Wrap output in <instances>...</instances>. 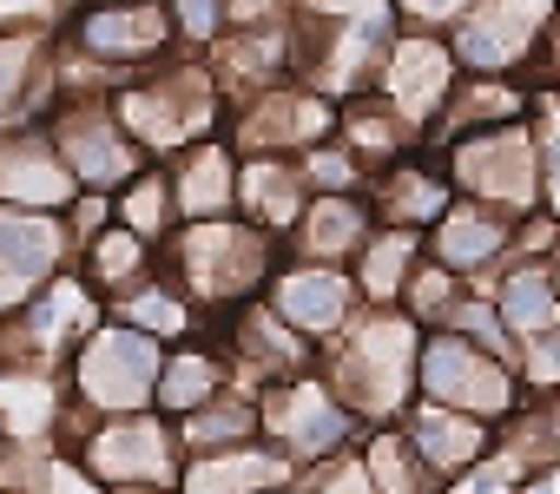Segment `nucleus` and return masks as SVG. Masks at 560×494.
I'll use <instances>...</instances> for the list:
<instances>
[{
	"mask_svg": "<svg viewBox=\"0 0 560 494\" xmlns=\"http://www.w3.org/2000/svg\"><path fill=\"white\" fill-rule=\"evenodd\" d=\"M402 21L396 0H298L291 40H298V86L324 93L330 106L376 86Z\"/></svg>",
	"mask_w": 560,
	"mask_h": 494,
	"instance_id": "f257e3e1",
	"label": "nucleus"
},
{
	"mask_svg": "<svg viewBox=\"0 0 560 494\" xmlns=\"http://www.w3.org/2000/svg\"><path fill=\"white\" fill-rule=\"evenodd\" d=\"M277 258H284V244L264 237L257 224L244 217H205V224H178L165 237V251H159V271L185 291V304L211 324L237 304H257Z\"/></svg>",
	"mask_w": 560,
	"mask_h": 494,
	"instance_id": "f03ea898",
	"label": "nucleus"
},
{
	"mask_svg": "<svg viewBox=\"0 0 560 494\" xmlns=\"http://www.w3.org/2000/svg\"><path fill=\"white\" fill-rule=\"evenodd\" d=\"M416 356L422 330L402 310H363L330 350H317V369L363 428H389L416 402Z\"/></svg>",
	"mask_w": 560,
	"mask_h": 494,
	"instance_id": "7ed1b4c3",
	"label": "nucleus"
},
{
	"mask_svg": "<svg viewBox=\"0 0 560 494\" xmlns=\"http://www.w3.org/2000/svg\"><path fill=\"white\" fill-rule=\"evenodd\" d=\"M113 113H119V126L132 132V145H139L152 165H165V158H178L185 145L218 139L231 106H224V93H218L205 54H172V60L132 73V80L113 93Z\"/></svg>",
	"mask_w": 560,
	"mask_h": 494,
	"instance_id": "20e7f679",
	"label": "nucleus"
},
{
	"mask_svg": "<svg viewBox=\"0 0 560 494\" xmlns=\"http://www.w3.org/2000/svg\"><path fill=\"white\" fill-rule=\"evenodd\" d=\"M165 369V343L139 337L132 324L106 317L60 369V402L80 409L86 422H113V415H145L152 389Z\"/></svg>",
	"mask_w": 560,
	"mask_h": 494,
	"instance_id": "39448f33",
	"label": "nucleus"
},
{
	"mask_svg": "<svg viewBox=\"0 0 560 494\" xmlns=\"http://www.w3.org/2000/svg\"><path fill=\"white\" fill-rule=\"evenodd\" d=\"M416 402H435V409L475 415L488 428H508L527 409V389H521L514 363L462 343L455 330H429L422 337V356H416Z\"/></svg>",
	"mask_w": 560,
	"mask_h": 494,
	"instance_id": "423d86ee",
	"label": "nucleus"
},
{
	"mask_svg": "<svg viewBox=\"0 0 560 494\" xmlns=\"http://www.w3.org/2000/svg\"><path fill=\"white\" fill-rule=\"evenodd\" d=\"M455 185V198L488 204L501 217H527L540 211V158H534V132L527 119L494 126V132H468L455 145H429Z\"/></svg>",
	"mask_w": 560,
	"mask_h": 494,
	"instance_id": "0eeeda50",
	"label": "nucleus"
},
{
	"mask_svg": "<svg viewBox=\"0 0 560 494\" xmlns=\"http://www.w3.org/2000/svg\"><path fill=\"white\" fill-rule=\"evenodd\" d=\"M60 47H73L80 60H93L100 73H113L126 86L132 73L172 60L178 34H172L165 0H80L60 27Z\"/></svg>",
	"mask_w": 560,
	"mask_h": 494,
	"instance_id": "6e6552de",
	"label": "nucleus"
},
{
	"mask_svg": "<svg viewBox=\"0 0 560 494\" xmlns=\"http://www.w3.org/2000/svg\"><path fill=\"white\" fill-rule=\"evenodd\" d=\"M553 27V0H468L448 27V54L475 80H534Z\"/></svg>",
	"mask_w": 560,
	"mask_h": 494,
	"instance_id": "1a4fd4ad",
	"label": "nucleus"
},
{
	"mask_svg": "<svg viewBox=\"0 0 560 494\" xmlns=\"http://www.w3.org/2000/svg\"><path fill=\"white\" fill-rule=\"evenodd\" d=\"M257 422H264V442L298 474L317 468V461H337V455H350L363 442V422L343 409V396L324 383V369H304L298 383L257 396Z\"/></svg>",
	"mask_w": 560,
	"mask_h": 494,
	"instance_id": "9d476101",
	"label": "nucleus"
},
{
	"mask_svg": "<svg viewBox=\"0 0 560 494\" xmlns=\"http://www.w3.org/2000/svg\"><path fill=\"white\" fill-rule=\"evenodd\" d=\"M86 481L100 487H178L185 474V448H178V428L165 415H113V422H93L80 435V448L67 455Z\"/></svg>",
	"mask_w": 560,
	"mask_h": 494,
	"instance_id": "9b49d317",
	"label": "nucleus"
},
{
	"mask_svg": "<svg viewBox=\"0 0 560 494\" xmlns=\"http://www.w3.org/2000/svg\"><path fill=\"white\" fill-rule=\"evenodd\" d=\"M237 158H304L317 145L337 139V106L298 80L270 86V93H250L224 113V132H218Z\"/></svg>",
	"mask_w": 560,
	"mask_h": 494,
	"instance_id": "f8f14e48",
	"label": "nucleus"
},
{
	"mask_svg": "<svg viewBox=\"0 0 560 494\" xmlns=\"http://www.w3.org/2000/svg\"><path fill=\"white\" fill-rule=\"evenodd\" d=\"M47 139H54L60 165L73 172V185L93 191V198H113L119 185H132V178L152 165V158L132 145V132L119 126L113 99H60V106L47 113Z\"/></svg>",
	"mask_w": 560,
	"mask_h": 494,
	"instance_id": "ddd939ff",
	"label": "nucleus"
},
{
	"mask_svg": "<svg viewBox=\"0 0 560 494\" xmlns=\"http://www.w3.org/2000/svg\"><path fill=\"white\" fill-rule=\"evenodd\" d=\"M205 330H211V343H218V356H224V369H231V389L270 396V389L298 383L304 369H317V350H311L291 324H277V317L264 310V297H257V304H237V310H224V317H211Z\"/></svg>",
	"mask_w": 560,
	"mask_h": 494,
	"instance_id": "4468645a",
	"label": "nucleus"
},
{
	"mask_svg": "<svg viewBox=\"0 0 560 494\" xmlns=\"http://www.w3.org/2000/svg\"><path fill=\"white\" fill-rule=\"evenodd\" d=\"M455 86H462V67H455L448 40H442V34H409V27H402L370 93H376L383 106H396V113H402V126L429 145V132L442 126V113H448Z\"/></svg>",
	"mask_w": 560,
	"mask_h": 494,
	"instance_id": "2eb2a0df",
	"label": "nucleus"
},
{
	"mask_svg": "<svg viewBox=\"0 0 560 494\" xmlns=\"http://www.w3.org/2000/svg\"><path fill=\"white\" fill-rule=\"evenodd\" d=\"M73 271V237L60 211H21L0 204V324L21 317L54 278Z\"/></svg>",
	"mask_w": 560,
	"mask_h": 494,
	"instance_id": "dca6fc26",
	"label": "nucleus"
},
{
	"mask_svg": "<svg viewBox=\"0 0 560 494\" xmlns=\"http://www.w3.org/2000/svg\"><path fill=\"white\" fill-rule=\"evenodd\" d=\"M264 310L277 324H291L311 350H330L357 317H363V297L350 284V271L337 264H298V258H277L270 284H264Z\"/></svg>",
	"mask_w": 560,
	"mask_h": 494,
	"instance_id": "f3484780",
	"label": "nucleus"
},
{
	"mask_svg": "<svg viewBox=\"0 0 560 494\" xmlns=\"http://www.w3.org/2000/svg\"><path fill=\"white\" fill-rule=\"evenodd\" d=\"M422 251H429V264L455 271L468 291H488V284L508 271V258H514V217H501V211H488V204L455 198V204L429 224Z\"/></svg>",
	"mask_w": 560,
	"mask_h": 494,
	"instance_id": "a211bd4d",
	"label": "nucleus"
},
{
	"mask_svg": "<svg viewBox=\"0 0 560 494\" xmlns=\"http://www.w3.org/2000/svg\"><path fill=\"white\" fill-rule=\"evenodd\" d=\"M60 106L54 86V27L40 21H0V132L47 126Z\"/></svg>",
	"mask_w": 560,
	"mask_h": 494,
	"instance_id": "6ab92c4d",
	"label": "nucleus"
},
{
	"mask_svg": "<svg viewBox=\"0 0 560 494\" xmlns=\"http://www.w3.org/2000/svg\"><path fill=\"white\" fill-rule=\"evenodd\" d=\"M224 106L250 99V93H270L298 80V40H291V21H264V27H231L211 54H205Z\"/></svg>",
	"mask_w": 560,
	"mask_h": 494,
	"instance_id": "aec40b11",
	"label": "nucleus"
},
{
	"mask_svg": "<svg viewBox=\"0 0 560 494\" xmlns=\"http://www.w3.org/2000/svg\"><path fill=\"white\" fill-rule=\"evenodd\" d=\"M370 211H376V224H396V231H422L429 237V224L455 204V185H448V172H442V158L429 152V145H416L409 158H396V165H383L376 178H370Z\"/></svg>",
	"mask_w": 560,
	"mask_h": 494,
	"instance_id": "412c9836",
	"label": "nucleus"
},
{
	"mask_svg": "<svg viewBox=\"0 0 560 494\" xmlns=\"http://www.w3.org/2000/svg\"><path fill=\"white\" fill-rule=\"evenodd\" d=\"M402 435H409L416 455L448 481V494H455L475 468H488L494 448H501V428H488V422H475V415H455V409H435V402H409Z\"/></svg>",
	"mask_w": 560,
	"mask_h": 494,
	"instance_id": "4be33fe9",
	"label": "nucleus"
},
{
	"mask_svg": "<svg viewBox=\"0 0 560 494\" xmlns=\"http://www.w3.org/2000/svg\"><path fill=\"white\" fill-rule=\"evenodd\" d=\"M80 198L73 172L60 165L47 126L27 132H0V204H21V211H67Z\"/></svg>",
	"mask_w": 560,
	"mask_h": 494,
	"instance_id": "5701e85b",
	"label": "nucleus"
},
{
	"mask_svg": "<svg viewBox=\"0 0 560 494\" xmlns=\"http://www.w3.org/2000/svg\"><path fill=\"white\" fill-rule=\"evenodd\" d=\"M370 231H376V211H370V198H363V191H350V198H311V204H304V217H298V224H291V237H284V258L350 271V264H357V251L370 244Z\"/></svg>",
	"mask_w": 560,
	"mask_h": 494,
	"instance_id": "b1692460",
	"label": "nucleus"
},
{
	"mask_svg": "<svg viewBox=\"0 0 560 494\" xmlns=\"http://www.w3.org/2000/svg\"><path fill=\"white\" fill-rule=\"evenodd\" d=\"M172 178V204L178 224H205V217H237V152L224 139H198L178 158H165Z\"/></svg>",
	"mask_w": 560,
	"mask_h": 494,
	"instance_id": "393cba45",
	"label": "nucleus"
},
{
	"mask_svg": "<svg viewBox=\"0 0 560 494\" xmlns=\"http://www.w3.org/2000/svg\"><path fill=\"white\" fill-rule=\"evenodd\" d=\"M291 481H298V468L257 435L224 455H191L178 474V494H291Z\"/></svg>",
	"mask_w": 560,
	"mask_h": 494,
	"instance_id": "a878e982",
	"label": "nucleus"
},
{
	"mask_svg": "<svg viewBox=\"0 0 560 494\" xmlns=\"http://www.w3.org/2000/svg\"><path fill=\"white\" fill-rule=\"evenodd\" d=\"M304 204H311V185H304L298 158H237V217L244 224L284 244L291 224L304 217Z\"/></svg>",
	"mask_w": 560,
	"mask_h": 494,
	"instance_id": "bb28decb",
	"label": "nucleus"
},
{
	"mask_svg": "<svg viewBox=\"0 0 560 494\" xmlns=\"http://www.w3.org/2000/svg\"><path fill=\"white\" fill-rule=\"evenodd\" d=\"M224 389H231V369H224V356H218V343H211V330H205V337L165 350V369H159V389H152V415L185 422L191 409H205V402L224 396Z\"/></svg>",
	"mask_w": 560,
	"mask_h": 494,
	"instance_id": "cd10ccee",
	"label": "nucleus"
},
{
	"mask_svg": "<svg viewBox=\"0 0 560 494\" xmlns=\"http://www.w3.org/2000/svg\"><path fill=\"white\" fill-rule=\"evenodd\" d=\"M422 258H429V251H422V231L376 224V231H370V244L357 251V264H350V284H357L363 310H396Z\"/></svg>",
	"mask_w": 560,
	"mask_h": 494,
	"instance_id": "c85d7f7f",
	"label": "nucleus"
},
{
	"mask_svg": "<svg viewBox=\"0 0 560 494\" xmlns=\"http://www.w3.org/2000/svg\"><path fill=\"white\" fill-rule=\"evenodd\" d=\"M152 271H159V251H152L145 237H132L126 224H106V231L86 244V251L73 258V278H80V284H86L106 310H113L126 291H139Z\"/></svg>",
	"mask_w": 560,
	"mask_h": 494,
	"instance_id": "c756f323",
	"label": "nucleus"
},
{
	"mask_svg": "<svg viewBox=\"0 0 560 494\" xmlns=\"http://www.w3.org/2000/svg\"><path fill=\"white\" fill-rule=\"evenodd\" d=\"M527 99H534V80H475V73H462V86H455L442 126L429 132V145H455L468 132L514 126V119H527Z\"/></svg>",
	"mask_w": 560,
	"mask_h": 494,
	"instance_id": "7c9ffc66",
	"label": "nucleus"
},
{
	"mask_svg": "<svg viewBox=\"0 0 560 494\" xmlns=\"http://www.w3.org/2000/svg\"><path fill=\"white\" fill-rule=\"evenodd\" d=\"M337 145H343L370 178H376L383 165L409 158L422 139L402 126V113H396V106H383L376 93H357V99H343V106H337Z\"/></svg>",
	"mask_w": 560,
	"mask_h": 494,
	"instance_id": "2f4dec72",
	"label": "nucleus"
},
{
	"mask_svg": "<svg viewBox=\"0 0 560 494\" xmlns=\"http://www.w3.org/2000/svg\"><path fill=\"white\" fill-rule=\"evenodd\" d=\"M488 304L501 310V324L521 343L540 337V330H560V291H553L547 258H508V271L488 284Z\"/></svg>",
	"mask_w": 560,
	"mask_h": 494,
	"instance_id": "473e14b6",
	"label": "nucleus"
},
{
	"mask_svg": "<svg viewBox=\"0 0 560 494\" xmlns=\"http://www.w3.org/2000/svg\"><path fill=\"white\" fill-rule=\"evenodd\" d=\"M106 317L132 324L139 337H152V343H165V350H172V343H191V337H205V317L185 304V291H178L165 271H152L139 291H126V297H119Z\"/></svg>",
	"mask_w": 560,
	"mask_h": 494,
	"instance_id": "72a5a7b5",
	"label": "nucleus"
},
{
	"mask_svg": "<svg viewBox=\"0 0 560 494\" xmlns=\"http://www.w3.org/2000/svg\"><path fill=\"white\" fill-rule=\"evenodd\" d=\"M172 428H178L185 461H191V455H224V448H244V442L264 435V422H257V396H250V389H224V396H211L205 409H191V415L172 422Z\"/></svg>",
	"mask_w": 560,
	"mask_h": 494,
	"instance_id": "f704fd0d",
	"label": "nucleus"
},
{
	"mask_svg": "<svg viewBox=\"0 0 560 494\" xmlns=\"http://www.w3.org/2000/svg\"><path fill=\"white\" fill-rule=\"evenodd\" d=\"M357 455H363L376 494H448V481L416 455V442L402 435V422H389V428H363Z\"/></svg>",
	"mask_w": 560,
	"mask_h": 494,
	"instance_id": "c9c22d12",
	"label": "nucleus"
},
{
	"mask_svg": "<svg viewBox=\"0 0 560 494\" xmlns=\"http://www.w3.org/2000/svg\"><path fill=\"white\" fill-rule=\"evenodd\" d=\"M113 224H126L132 237L152 244V251H165V237L178 231V204H172V178H165V165H145L132 185L113 191Z\"/></svg>",
	"mask_w": 560,
	"mask_h": 494,
	"instance_id": "e433bc0d",
	"label": "nucleus"
},
{
	"mask_svg": "<svg viewBox=\"0 0 560 494\" xmlns=\"http://www.w3.org/2000/svg\"><path fill=\"white\" fill-rule=\"evenodd\" d=\"M527 132H534V158H540V211L560 224V86H534L527 99Z\"/></svg>",
	"mask_w": 560,
	"mask_h": 494,
	"instance_id": "4c0bfd02",
	"label": "nucleus"
},
{
	"mask_svg": "<svg viewBox=\"0 0 560 494\" xmlns=\"http://www.w3.org/2000/svg\"><path fill=\"white\" fill-rule=\"evenodd\" d=\"M462 297H468V284H462L455 271H442V264H429V258H422L396 310H402V317L429 337V330H448V317H455V304H462Z\"/></svg>",
	"mask_w": 560,
	"mask_h": 494,
	"instance_id": "58836bf2",
	"label": "nucleus"
},
{
	"mask_svg": "<svg viewBox=\"0 0 560 494\" xmlns=\"http://www.w3.org/2000/svg\"><path fill=\"white\" fill-rule=\"evenodd\" d=\"M448 330L462 337V343H475V350H488V356H501V363H514L521 356V337L501 324V310L488 304V291H468L462 304H455V317H448Z\"/></svg>",
	"mask_w": 560,
	"mask_h": 494,
	"instance_id": "ea45409f",
	"label": "nucleus"
},
{
	"mask_svg": "<svg viewBox=\"0 0 560 494\" xmlns=\"http://www.w3.org/2000/svg\"><path fill=\"white\" fill-rule=\"evenodd\" d=\"M178 54H211L231 34V0H165Z\"/></svg>",
	"mask_w": 560,
	"mask_h": 494,
	"instance_id": "a19ab883",
	"label": "nucleus"
},
{
	"mask_svg": "<svg viewBox=\"0 0 560 494\" xmlns=\"http://www.w3.org/2000/svg\"><path fill=\"white\" fill-rule=\"evenodd\" d=\"M298 165H304L311 198H350V191H370V172H363L337 139H330V145H317V152H304Z\"/></svg>",
	"mask_w": 560,
	"mask_h": 494,
	"instance_id": "79ce46f5",
	"label": "nucleus"
},
{
	"mask_svg": "<svg viewBox=\"0 0 560 494\" xmlns=\"http://www.w3.org/2000/svg\"><path fill=\"white\" fill-rule=\"evenodd\" d=\"M514 376H521L527 402H560V330L527 337L521 356H514Z\"/></svg>",
	"mask_w": 560,
	"mask_h": 494,
	"instance_id": "37998d69",
	"label": "nucleus"
},
{
	"mask_svg": "<svg viewBox=\"0 0 560 494\" xmlns=\"http://www.w3.org/2000/svg\"><path fill=\"white\" fill-rule=\"evenodd\" d=\"M291 494H376V487H370V468H363V455L350 448V455H337V461H317V468H304V474L291 481Z\"/></svg>",
	"mask_w": 560,
	"mask_h": 494,
	"instance_id": "c03bdc74",
	"label": "nucleus"
},
{
	"mask_svg": "<svg viewBox=\"0 0 560 494\" xmlns=\"http://www.w3.org/2000/svg\"><path fill=\"white\" fill-rule=\"evenodd\" d=\"M462 8H468V0H396V21L409 34H442L448 40V27L462 21Z\"/></svg>",
	"mask_w": 560,
	"mask_h": 494,
	"instance_id": "a18cd8bd",
	"label": "nucleus"
},
{
	"mask_svg": "<svg viewBox=\"0 0 560 494\" xmlns=\"http://www.w3.org/2000/svg\"><path fill=\"white\" fill-rule=\"evenodd\" d=\"M298 0H231V27H264V21H291Z\"/></svg>",
	"mask_w": 560,
	"mask_h": 494,
	"instance_id": "49530a36",
	"label": "nucleus"
},
{
	"mask_svg": "<svg viewBox=\"0 0 560 494\" xmlns=\"http://www.w3.org/2000/svg\"><path fill=\"white\" fill-rule=\"evenodd\" d=\"M540 80L560 86V0H553V27H547V47H540Z\"/></svg>",
	"mask_w": 560,
	"mask_h": 494,
	"instance_id": "de8ad7c7",
	"label": "nucleus"
},
{
	"mask_svg": "<svg viewBox=\"0 0 560 494\" xmlns=\"http://www.w3.org/2000/svg\"><path fill=\"white\" fill-rule=\"evenodd\" d=\"M8 461H14V422H8V409H0V481H8Z\"/></svg>",
	"mask_w": 560,
	"mask_h": 494,
	"instance_id": "09e8293b",
	"label": "nucleus"
},
{
	"mask_svg": "<svg viewBox=\"0 0 560 494\" xmlns=\"http://www.w3.org/2000/svg\"><path fill=\"white\" fill-rule=\"evenodd\" d=\"M547 271H553V291H560V244H553V258H547Z\"/></svg>",
	"mask_w": 560,
	"mask_h": 494,
	"instance_id": "8fccbe9b",
	"label": "nucleus"
}]
</instances>
